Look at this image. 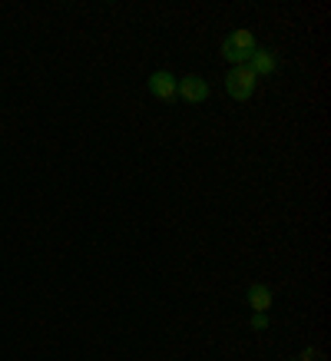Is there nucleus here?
<instances>
[{"label":"nucleus","mask_w":331,"mask_h":361,"mask_svg":"<svg viewBox=\"0 0 331 361\" xmlns=\"http://www.w3.org/2000/svg\"><path fill=\"white\" fill-rule=\"evenodd\" d=\"M255 83H258V77H255L249 66H232L229 77H225V93H229L232 99L245 103V99L255 97Z\"/></svg>","instance_id":"f257e3e1"},{"label":"nucleus","mask_w":331,"mask_h":361,"mask_svg":"<svg viewBox=\"0 0 331 361\" xmlns=\"http://www.w3.org/2000/svg\"><path fill=\"white\" fill-rule=\"evenodd\" d=\"M146 87H149V93H153L156 99H163V103H176L179 99V80L173 77L169 70H156Z\"/></svg>","instance_id":"f03ea898"},{"label":"nucleus","mask_w":331,"mask_h":361,"mask_svg":"<svg viewBox=\"0 0 331 361\" xmlns=\"http://www.w3.org/2000/svg\"><path fill=\"white\" fill-rule=\"evenodd\" d=\"M209 97V83L196 73H186V77L179 80V99H186V103H202V99Z\"/></svg>","instance_id":"7ed1b4c3"},{"label":"nucleus","mask_w":331,"mask_h":361,"mask_svg":"<svg viewBox=\"0 0 331 361\" xmlns=\"http://www.w3.org/2000/svg\"><path fill=\"white\" fill-rule=\"evenodd\" d=\"M249 70H252L255 77H272L278 70V56L272 54V50H265V47H255V54L249 56Z\"/></svg>","instance_id":"20e7f679"},{"label":"nucleus","mask_w":331,"mask_h":361,"mask_svg":"<svg viewBox=\"0 0 331 361\" xmlns=\"http://www.w3.org/2000/svg\"><path fill=\"white\" fill-rule=\"evenodd\" d=\"M249 305H252L255 312H268V308H272V288L262 282L249 285Z\"/></svg>","instance_id":"39448f33"},{"label":"nucleus","mask_w":331,"mask_h":361,"mask_svg":"<svg viewBox=\"0 0 331 361\" xmlns=\"http://www.w3.org/2000/svg\"><path fill=\"white\" fill-rule=\"evenodd\" d=\"M252 329L255 331H265V329H268V318H265V312H255V315H252Z\"/></svg>","instance_id":"423d86ee"},{"label":"nucleus","mask_w":331,"mask_h":361,"mask_svg":"<svg viewBox=\"0 0 331 361\" xmlns=\"http://www.w3.org/2000/svg\"><path fill=\"white\" fill-rule=\"evenodd\" d=\"M298 361H325V355H321L318 348H305V351H301V358H298Z\"/></svg>","instance_id":"0eeeda50"},{"label":"nucleus","mask_w":331,"mask_h":361,"mask_svg":"<svg viewBox=\"0 0 331 361\" xmlns=\"http://www.w3.org/2000/svg\"><path fill=\"white\" fill-rule=\"evenodd\" d=\"M292 361H298V358H292Z\"/></svg>","instance_id":"6e6552de"}]
</instances>
